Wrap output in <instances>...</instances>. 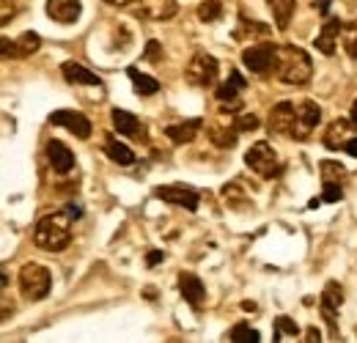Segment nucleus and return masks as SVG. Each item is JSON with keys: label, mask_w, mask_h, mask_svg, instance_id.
I'll list each match as a JSON object with an SVG mask.
<instances>
[{"label": "nucleus", "mask_w": 357, "mask_h": 343, "mask_svg": "<svg viewBox=\"0 0 357 343\" xmlns=\"http://www.w3.org/2000/svg\"><path fill=\"white\" fill-rule=\"evenodd\" d=\"M72 222H75V215H72L69 209L45 215L36 222V228H33V242H36V247H42L47 253H61V250H66L69 242H72Z\"/></svg>", "instance_id": "f257e3e1"}, {"label": "nucleus", "mask_w": 357, "mask_h": 343, "mask_svg": "<svg viewBox=\"0 0 357 343\" xmlns=\"http://www.w3.org/2000/svg\"><path fill=\"white\" fill-rule=\"evenodd\" d=\"M272 75L286 83V86H305L313 75V63L311 55L300 47H278L275 49V66H272Z\"/></svg>", "instance_id": "f03ea898"}, {"label": "nucleus", "mask_w": 357, "mask_h": 343, "mask_svg": "<svg viewBox=\"0 0 357 343\" xmlns=\"http://www.w3.org/2000/svg\"><path fill=\"white\" fill-rule=\"evenodd\" d=\"M50 289H52V275H50L47 266H42V264H25L20 269V291H22L25 300H45L47 294H50Z\"/></svg>", "instance_id": "7ed1b4c3"}, {"label": "nucleus", "mask_w": 357, "mask_h": 343, "mask_svg": "<svg viewBox=\"0 0 357 343\" xmlns=\"http://www.w3.org/2000/svg\"><path fill=\"white\" fill-rule=\"evenodd\" d=\"M218 72H220L218 58H212L209 52H195V55L190 58L187 69H184V77H187L190 86L209 88L218 83Z\"/></svg>", "instance_id": "20e7f679"}, {"label": "nucleus", "mask_w": 357, "mask_h": 343, "mask_svg": "<svg viewBox=\"0 0 357 343\" xmlns=\"http://www.w3.org/2000/svg\"><path fill=\"white\" fill-rule=\"evenodd\" d=\"M245 162H248L250 171L259 173L261 178H272V176H278V171H280V160H278L275 148L269 146L267 140L253 143L248 148V154H245Z\"/></svg>", "instance_id": "39448f33"}, {"label": "nucleus", "mask_w": 357, "mask_h": 343, "mask_svg": "<svg viewBox=\"0 0 357 343\" xmlns=\"http://www.w3.org/2000/svg\"><path fill=\"white\" fill-rule=\"evenodd\" d=\"M154 195H157L160 201L171 204V206L187 209V212H195V209H198V204H201L198 192H195V190H190V187H184V184H168V187H157V192H154Z\"/></svg>", "instance_id": "423d86ee"}, {"label": "nucleus", "mask_w": 357, "mask_h": 343, "mask_svg": "<svg viewBox=\"0 0 357 343\" xmlns=\"http://www.w3.org/2000/svg\"><path fill=\"white\" fill-rule=\"evenodd\" d=\"M319 121H321V107L311 102V99H305L300 107H297V119H294V129H291V137L294 140H305V137H311L313 129L319 127Z\"/></svg>", "instance_id": "0eeeda50"}, {"label": "nucleus", "mask_w": 357, "mask_h": 343, "mask_svg": "<svg viewBox=\"0 0 357 343\" xmlns=\"http://www.w3.org/2000/svg\"><path fill=\"white\" fill-rule=\"evenodd\" d=\"M275 49L278 47H272V44H253V47H248L242 52V61H245V66L250 72L267 75V72H272V66H275Z\"/></svg>", "instance_id": "6e6552de"}, {"label": "nucleus", "mask_w": 357, "mask_h": 343, "mask_svg": "<svg viewBox=\"0 0 357 343\" xmlns=\"http://www.w3.org/2000/svg\"><path fill=\"white\" fill-rule=\"evenodd\" d=\"M242 91H245V77L239 72H231L228 80L218 88V105L223 107L225 113H236L242 107V96H239Z\"/></svg>", "instance_id": "1a4fd4ad"}, {"label": "nucleus", "mask_w": 357, "mask_h": 343, "mask_svg": "<svg viewBox=\"0 0 357 343\" xmlns=\"http://www.w3.org/2000/svg\"><path fill=\"white\" fill-rule=\"evenodd\" d=\"M50 121H52L55 127L69 129V132H72L75 137H80V140H89L91 137V121L83 113H77V110H55V113L50 116Z\"/></svg>", "instance_id": "9d476101"}, {"label": "nucleus", "mask_w": 357, "mask_h": 343, "mask_svg": "<svg viewBox=\"0 0 357 343\" xmlns=\"http://www.w3.org/2000/svg\"><path fill=\"white\" fill-rule=\"evenodd\" d=\"M294 119H297V107L291 102H280L269 110L267 116V127L272 135H291L294 129Z\"/></svg>", "instance_id": "9b49d317"}, {"label": "nucleus", "mask_w": 357, "mask_h": 343, "mask_svg": "<svg viewBox=\"0 0 357 343\" xmlns=\"http://www.w3.org/2000/svg\"><path fill=\"white\" fill-rule=\"evenodd\" d=\"M83 14L80 0H47V17L58 25H72Z\"/></svg>", "instance_id": "f8f14e48"}, {"label": "nucleus", "mask_w": 357, "mask_h": 343, "mask_svg": "<svg viewBox=\"0 0 357 343\" xmlns=\"http://www.w3.org/2000/svg\"><path fill=\"white\" fill-rule=\"evenodd\" d=\"M344 305V289L338 286V283H327L324 286V291H321V316L327 319V324H330V330H333V335H335V316H338V307Z\"/></svg>", "instance_id": "ddd939ff"}, {"label": "nucleus", "mask_w": 357, "mask_h": 343, "mask_svg": "<svg viewBox=\"0 0 357 343\" xmlns=\"http://www.w3.org/2000/svg\"><path fill=\"white\" fill-rule=\"evenodd\" d=\"M137 3H140V17L154 20V22L174 20V17L178 14L176 0H137Z\"/></svg>", "instance_id": "4468645a"}, {"label": "nucleus", "mask_w": 357, "mask_h": 343, "mask_svg": "<svg viewBox=\"0 0 357 343\" xmlns=\"http://www.w3.org/2000/svg\"><path fill=\"white\" fill-rule=\"evenodd\" d=\"M47 160H50V168L55 173H69L75 168V154L61 140H50L47 143Z\"/></svg>", "instance_id": "2eb2a0df"}, {"label": "nucleus", "mask_w": 357, "mask_h": 343, "mask_svg": "<svg viewBox=\"0 0 357 343\" xmlns=\"http://www.w3.org/2000/svg\"><path fill=\"white\" fill-rule=\"evenodd\" d=\"M178 289H181V297L190 302L192 307H201L204 300H206V289H204L201 277L192 275V272H181L178 275Z\"/></svg>", "instance_id": "dca6fc26"}, {"label": "nucleus", "mask_w": 357, "mask_h": 343, "mask_svg": "<svg viewBox=\"0 0 357 343\" xmlns=\"http://www.w3.org/2000/svg\"><path fill=\"white\" fill-rule=\"evenodd\" d=\"M110 119H113V127H116L119 135H127V137H135V140H146V127L140 124V119H135L132 113L116 107L110 113Z\"/></svg>", "instance_id": "f3484780"}, {"label": "nucleus", "mask_w": 357, "mask_h": 343, "mask_svg": "<svg viewBox=\"0 0 357 343\" xmlns=\"http://www.w3.org/2000/svg\"><path fill=\"white\" fill-rule=\"evenodd\" d=\"M341 20H330L324 28H321V33L316 36V42H313V47L321 52V55H335V47H338V39H341Z\"/></svg>", "instance_id": "a211bd4d"}, {"label": "nucleus", "mask_w": 357, "mask_h": 343, "mask_svg": "<svg viewBox=\"0 0 357 343\" xmlns=\"http://www.w3.org/2000/svg\"><path fill=\"white\" fill-rule=\"evenodd\" d=\"M61 75H63V80L72 83V86H102V80H99L91 69L75 63V61H66V63L61 66Z\"/></svg>", "instance_id": "6ab92c4d"}, {"label": "nucleus", "mask_w": 357, "mask_h": 343, "mask_svg": "<svg viewBox=\"0 0 357 343\" xmlns=\"http://www.w3.org/2000/svg\"><path fill=\"white\" fill-rule=\"evenodd\" d=\"M204 127V121L201 119H187V121H181V124H171V127H165V135L181 146V143H190V140H195V135L201 132Z\"/></svg>", "instance_id": "aec40b11"}, {"label": "nucleus", "mask_w": 357, "mask_h": 343, "mask_svg": "<svg viewBox=\"0 0 357 343\" xmlns=\"http://www.w3.org/2000/svg\"><path fill=\"white\" fill-rule=\"evenodd\" d=\"M352 127V121H347V119H335L327 132H324V148H330V151H338V148H344L347 146V132Z\"/></svg>", "instance_id": "412c9836"}, {"label": "nucleus", "mask_w": 357, "mask_h": 343, "mask_svg": "<svg viewBox=\"0 0 357 343\" xmlns=\"http://www.w3.org/2000/svg\"><path fill=\"white\" fill-rule=\"evenodd\" d=\"M105 154H107L116 165H121V168L135 165V151L130 146H124L121 140H116V137H107V140H105Z\"/></svg>", "instance_id": "4be33fe9"}, {"label": "nucleus", "mask_w": 357, "mask_h": 343, "mask_svg": "<svg viewBox=\"0 0 357 343\" xmlns=\"http://www.w3.org/2000/svg\"><path fill=\"white\" fill-rule=\"evenodd\" d=\"M236 137H239V129L236 124H215L209 127V140L218 146V148H234L236 146Z\"/></svg>", "instance_id": "5701e85b"}, {"label": "nucleus", "mask_w": 357, "mask_h": 343, "mask_svg": "<svg viewBox=\"0 0 357 343\" xmlns=\"http://www.w3.org/2000/svg\"><path fill=\"white\" fill-rule=\"evenodd\" d=\"M267 6L272 11V17H275V25L280 31L289 28V22L294 17V8H297V0H267Z\"/></svg>", "instance_id": "b1692460"}, {"label": "nucleus", "mask_w": 357, "mask_h": 343, "mask_svg": "<svg viewBox=\"0 0 357 343\" xmlns=\"http://www.w3.org/2000/svg\"><path fill=\"white\" fill-rule=\"evenodd\" d=\"M127 75H130L135 91H137L140 96H151V93H157V91H160V83H157L154 77L143 75V72H140V69H135V66H130V69H127Z\"/></svg>", "instance_id": "393cba45"}, {"label": "nucleus", "mask_w": 357, "mask_h": 343, "mask_svg": "<svg viewBox=\"0 0 357 343\" xmlns=\"http://www.w3.org/2000/svg\"><path fill=\"white\" fill-rule=\"evenodd\" d=\"M319 173H321L324 184H344V178H347V168L341 162H335V160H324L319 165Z\"/></svg>", "instance_id": "a878e982"}, {"label": "nucleus", "mask_w": 357, "mask_h": 343, "mask_svg": "<svg viewBox=\"0 0 357 343\" xmlns=\"http://www.w3.org/2000/svg\"><path fill=\"white\" fill-rule=\"evenodd\" d=\"M223 17V3L220 0H204L198 6V20L201 22H218Z\"/></svg>", "instance_id": "bb28decb"}, {"label": "nucleus", "mask_w": 357, "mask_h": 343, "mask_svg": "<svg viewBox=\"0 0 357 343\" xmlns=\"http://www.w3.org/2000/svg\"><path fill=\"white\" fill-rule=\"evenodd\" d=\"M341 42H344L347 55H349L352 61H357V20L341 28Z\"/></svg>", "instance_id": "cd10ccee"}, {"label": "nucleus", "mask_w": 357, "mask_h": 343, "mask_svg": "<svg viewBox=\"0 0 357 343\" xmlns=\"http://www.w3.org/2000/svg\"><path fill=\"white\" fill-rule=\"evenodd\" d=\"M228 341H234V343H259V341H261V335H259V330H253V327H248V324H236V327L231 330Z\"/></svg>", "instance_id": "c85d7f7f"}, {"label": "nucleus", "mask_w": 357, "mask_h": 343, "mask_svg": "<svg viewBox=\"0 0 357 343\" xmlns=\"http://www.w3.org/2000/svg\"><path fill=\"white\" fill-rule=\"evenodd\" d=\"M17 44H20V49H22V58H28V55H33V52L42 47V39H39L36 33H22V36L17 39Z\"/></svg>", "instance_id": "c756f323"}, {"label": "nucleus", "mask_w": 357, "mask_h": 343, "mask_svg": "<svg viewBox=\"0 0 357 343\" xmlns=\"http://www.w3.org/2000/svg\"><path fill=\"white\" fill-rule=\"evenodd\" d=\"M8 58H22V49H20L17 39L0 36V61H8Z\"/></svg>", "instance_id": "7c9ffc66"}, {"label": "nucleus", "mask_w": 357, "mask_h": 343, "mask_svg": "<svg viewBox=\"0 0 357 343\" xmlns=\"http://www.w3.org/2000/svg\"><path fill=\"white\" fill-rule=\"evenodd\" d=\"M280 333H289V335H297L300 333V327L289 319V316H278V321H275V341H280Z\"/></svg>", "instance_id": "2f4dec72"}, {"label": "nucleus", "mask_w": 357, "mask_h": 343, "mask_svg": "<svg viewBox=\"0 0 357 343\" xmlns=\"http://www.w3.org/2000/svg\"><path fill=\"white\" fill-rule=\"evenodd\" d=\"M267 33H269V28L261 25V22H242L236 39H242V36H267Z\"/></svg>", "instance_id": "473e14b6"}, {"label": "nucleus", "mask_w": 357, "mask_h": 343, "mask_svg": "<svg viewBox=\"0 0 357 343\" xmlns=\"http://www.w3.org/2000/svg\"><path fill=\"white\" fill-rule=\"evenodd\" d=\"M341 198H344V184H324V192H321L324 204H335Z\"/></svg>", "instance_id": "72a5a7b5"}, {"label": "nucleus", "mask_w": 357, "mask_h": 343, "mask_svg": "<svg viewBox=\"0 0 357 343\" xmlns=\"http://www.w3.org/2000/svg\"><path fill=\"white\" fill-rule=\"evenodd\" d=\"M17 17V0H0V25H8Z\"/></svg>", "instance_id": "f704fd0d"}, {"label": "nucleus", "mask_w": 357, "mask_h": 343, "mask_svg": "<svg viewBox=\"0 0 357 343\" xmlns=\"http://www.w3.org/2000/svg\"><path fill=\"white\" fill-rule=\"evenodd\" d=\"M234 124H236L239 132H253V129L261 127V121H259L253 113H250V116H239V119H234Z\"/></svg>", "instance_id": "c9c22d12"}, {"label": "nucleus", "mask_w": 357, "mask_h": 343, "mask_svg": "<svg viewBox=\"0 0 357 343\" xmlns=\"http://www.w3.org/2000/svg\"><path fill=\"white\" fill-rule=\"evenodd\" d=\"M160 52H162L160 42H149V44H146V58H149V61H160Z\"/></svg>", "instance_id": "e433bc0d"}, {"label": "nucleus", "mask_w": 357, "mask_h": 343, "mask_svg": "<svg viewBox=\"0 0 357 343\" xmlns=\"http://www.w3.org/2000/svg\"><path fill=\"white\" fill-rule=\"evenodd\" d=\"M160 261H162V250H151L149 258H146V264H149V266H154V264H160Z\"/></svg>", "instance_id": "4c0bfd02"}, {"label": "nucleus", "mask_w": 357, "mask_h": 343, "mask_svg": "<svg viewBox=\"0 0 357 343\" xmlns=\"http://www.w3.org/2000/svg\"><path fill=\"white\" fill-rule=\"evenodd\" d=\"M305 341H308V343H319V341H321V333H319L316 327H311V330L305 333Z\"/></svg>", "instance_id": "58836bf2"}, {"label": "nucleus", "mask_w": 357, "mask_h": 343, "mask_svg": "<svg viewBox=\"0 0 357 343\" xmlns=\"http://www.w3.org/2000/svg\"><path fill=\"white\" fill-rule=\"evenodd\" d=\"M344 148H347V154H352V157H357V137H349Z\"/></svg>", "instance_id": "ea45409f"}, {"label": "nucleus", "mask_w": 357, "mask_h": 343, "mask_svg": "<svg viewBox=\"0 0 357 343\" xmlns=\"http://www.w3.org/2000/svg\"><path fill=\"white\" fill-rule=\"evenodd\" d=\"M105 3H110V6H132L137 0H105Z\"/></svg>", "instance_id": "a19ab883"}, {"label": "nucleus", "mask_w": 357, "mask_h": 343, "mask_svg": "<svg viewBox=\"0 0 357 343\" xmlns=\"http://www.w3.org/2000/svg\"><path fill=\"white\" fill-rule=\"evenodd\" d=\"M349 121H352V127L357 129V99H355V105H352V113H349Z\"/></svg>", "instance_id": "79ce46f5"}, {"label": "nucleus", "mask_w": 357, "mask_h": 343, "mask_svg": "<svg viewBox=\"0 0 357 343\" xmlns=\"http://www.w3.org/2000/svg\"><path fill=\"white\" fill-rule=\"evenodd\" d=\"M11 313V305H6V302H0V319H6Z\"/></svg>", "instance_id": "37998d69"}, {"label": "nucleus", "mask_w": 357, "mask_h": 343, "mask_svg": "<svg viewBox=\"0 0 357 343\" xmlns=\"http://www.w3.org/2000/svg\"><path fill=\"white\" fill-rule=\"evenodd\" d=\"M327 6H330V0H319V11L321 14H327Z\"/></svg>", "instance_id": "c03bdc74"}, {"label": "nucleus", "mask_w": 357, "mask_h": 343, "mask_svg": "<svg viewBox=\"0 0 357 343\" xmlns=\"http://www.w3.org/2000/svg\"><path fill=\"white\" fill-rule=\"evenodd\" d=\"M6 283H8V277H6V275H3V272H0V289H3V286H6Z\"/></svg>", "instance_id": "a18cd8bd"}]
</instances>
